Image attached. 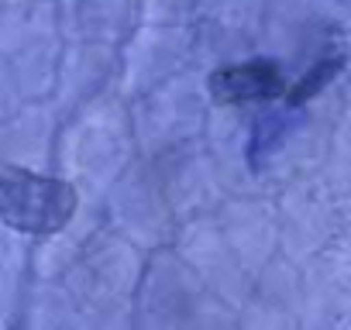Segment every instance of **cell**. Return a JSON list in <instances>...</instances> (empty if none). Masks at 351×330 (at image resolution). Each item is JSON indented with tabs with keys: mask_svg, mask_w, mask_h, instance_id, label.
<instances>
[{
	"mask_svg": "<svg viewBox=\"0 0 351 330\" xmlns=\"http://www.w3.org/2000/svg\"><path fill=\"white\" fill-rule=\"evenodd\" d=\"M210 90L221 100L269 97V93L279 90V73L269 62H248V66H234V69H224V73L210 76Z\"/></svg>",
	"mask_w": 351,
	"mask_h": 330,
	"instance_id": "7a4b0ae2",
	"label": "cell"
},
{
	"mask_svg": "<svg viewBox=\"0 0 351 330\" xmlns=\"http://www.w3.org/2000/svg\"><path fill=\"white\" fill-rule=\"evenodd\" d=\"M76 214V190L21 165H0V217L21 234H59Z\"/></svg>",
	"mask_w": 351,
	"mask_h": 330,
	"instance_id": "6da1fadb",
	"label": "cell"
}]
</instances>
